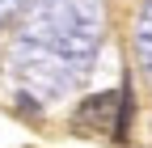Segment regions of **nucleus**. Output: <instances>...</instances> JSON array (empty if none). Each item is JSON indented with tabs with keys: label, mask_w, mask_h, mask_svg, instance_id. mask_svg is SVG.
Masks as SVG:
<instances>
[{
	"label": "nucleus",
	"mask_w": 152,
	"mask_h": 148,
	"mask_svg": "<svg viewBox=\"0 0 152 148\" xmlns=\"http://www.w3.org/2000/svg\"><path fill=\"white\" fill-rule=\"evenodd\" d=\"M131 114H135V93H131V85L118 89V110H114V140L127 144L131 140Z\"/></svg>",
	"instance_id": "f03ea898"
},
{
	"label": "nucleus",
	"mask_w": 152,
	"mask_h": 148,
	"mask_svg": "<svg viewBox=\"0 0 152 148\" xmlns=\"http://www.w3.org/2000/svg\"><path fill=\"white\" fill-rule=\"evenodd\" d=\"M114 110H118V93H97V97H89V102L80 106V114H76V131H93V127L110 123Z\"/></svg>",
	"instance_id": "f257e3e1"
}]
</instances>
